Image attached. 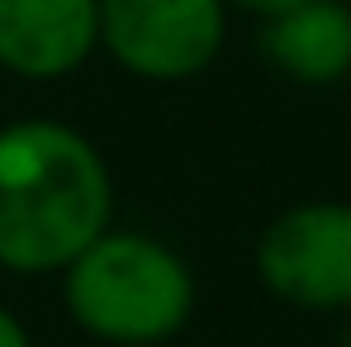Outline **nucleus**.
I'll list each match as a JSON object with an SVG mask.
<instances>
[{
  "label": "nucleus",
  "instance_id": "9",
  "mask_svg": "<svg viewBox=\"0 0 351 347\" xmlns=\"http://www.w3.org/2000/svg\"><path fill=\"white\" fill-rule=\"evenodd\" d=\"M342 347H351V328H347V333H342Z\"/></svg>",
  "mask_w": 351,
  "mask_h": 347
},
{
  "label": "nucleus",
  "instance_id": "3",
  "mask_svg": "<svg viewBox=\"0 0 351 347\" xmlns=\"http://www.w3.org/2000/svg\"><path fill=\"white\" fill-rule=\"evenodd\" d=\"M256 281L294 309H351V205L304 200L256 238Z\"/></svg>",
  "mask_w": 351,
  "mask_h": 347
},
{
  "label": "nucleus",
  "instance_id": "5",
  "mask_svg": "<svg viewBox=\"0 0 351 347\" xmlns=\"http://www.w3.org/2000/svg\"><path fill=\"white\" fill-rule=\"evenodd\" d=\"M100 48V0H0V67L58 81Z\"/></svg>",
  "mask_w": 351,
  "mask_h": 347
},
{
  "label": "nucleus",
  "instance_id": "2",
  "mask_svg": "<svg viewBox=\"0 0 351 347\" xmlns=\"http://www.w3.org/2000/svg\"><path fill=\"white\" fill-rule=\"evenodd\" d=\"M62 300L76 328H86L90 338L152 347L185 328L195 309V276L167 243L105 229L62 267Z\"/></svg>",
  "mask_w": 351,
  "mask_h": 347
},
{
  "label": "nucleus",
  "instance_id": "7",
  "mask_svg": "<svg viewBox=\"0 0 351 347\" xmlns=\"http://www.w3.org/2000/svg\"><path fill=\"white\" fill-rule=\"evenodd\" d=\"M0 347H34L29 343V328L19 324V314L5 309V304H0Z\"/></svg>",
  "mask_w": 351,
  "mask_h": 347
},
{
  "label": "nucleus",
  "instance_id": "8",
  "mask_svg": "<svg viewBox=\"0 0 351 347\" xmlns=\"http://www.w3.org/2000/svg\"><path fill=\"white\" fill-rule=\"evenodd\" d=\"M223 5H237V10H247V14H280V10H290L294 0H223Z\"/></svg>",
  "mask_w": 351,
  "mask_h": 347
},
{
  "label": "nucleus",
  "instance_id": "4",
  "mask_svg": "<svg viewBox=\"0 0 351 347\" xmlns=\"http://www.w3.org/2000/svg\"><path fill=\"white\" fill-rule=\"evenodd\" d=\"M223 0H100V48L143 81H190L219 58Z\"/></svg>",
  "mask_w": 351,
  "mask_h": 347
},
{
  "label": "nucleus",
  "instance_id": "6",
  "mask_svg": "<svg viewBox=\"0 0 351 347\" xmlns=\"http://www.w3.org/2000/svg\"><path fill=\"white\" fill-rule=\"evenodd\" d=\"M261 53L299 86H332L351 71V5L342 0H294L266 14Z\"/></svg>",
  "mask_w": 351,
  "mask_h": 347
},
{
  "label": "nucleus",
  "instance_id": "1",
  "mask_svg": "<svg viewBox=\"0 0 351 347\" xmlns=\"http://www.w3.org/2000/svg\"><path fill=\"white\" fill-rule=\"evenodd\" d=\"M114 181L86 133L58 119L0 128V267L62 271L110 229Z\"/></svg>",
  "mask_w": 351,
  "mask_h": 347
}]
</instances>
